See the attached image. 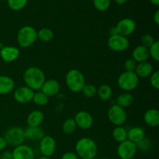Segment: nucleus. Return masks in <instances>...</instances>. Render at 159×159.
<instances>
[{
	"label": "nucleus",
	"instance_id": "nucleus-43",
	"mask_svg": "<svg viewBox=\"0 0 159 159\" xmlns=\"http://www.w3.org/2000/svg\"><path fill=\"white\" fill-rule=\"evenodd\" d=\"M151 2V4H152L153 6H159V0H149Z\"/></svg>",
	"mask_w": 159,
	"mask_h": 159
},
{
	"label": "nucleus",
	"instance_id": "nucleus-32",
	"mask_svg": "<svg viewBox=\"0 0 159 159\" xmlns=\"http://www.w3.org/2000/svg\"><path fill=\"white\" fill-rule=\"evenodd\" d=\"M82 93L83 96H85L86 98L92 99L97 94V88L93 84H85V86L82 89Z\"/></svg>",
	"mask_w": 159,
	"mask_h": 159
},
{
	"label": "nucleus",
	"instance_id": "nucleus-38",
	"mask_svg": "<svg viewBox=\"0 0 159 159\" xmlns=\"http://www.w3.org/2000/svg\"><path fill=\"white\" fill-rule=\"evenodd\" d=\"M61 159H79V158L75 152H68L62 155Z\"/></svg>",
	"mask_w": 159,
	"mask_h": 159
},
{
	"label": "nucleus",
	"instance_id": "nucleus-3",
	"mask_svg": "<svg viewBox=\"0 0 159 159\" xmlns=\"http://www.w3.org/2000/svg\"><path fill=\"white\" fill-rule=\"evenodd\" d=\"M65 83L68 89L75 93L82 92V89L86 84L83 73L75 68L69 70L67 72L65 76Z\"/></svg>",
	"mask_w": 159,
	"mask_h": 159
},
{
	"label": "nucleus",
	"instance_id": "nucleus-45",
	"mask_svg": "<svg viewBox=\"0 0 159 159\" xmlns=\"http://www.w3.org/2000/svg\"><path fill=\"white\" fill-rule=\"evenodd\" d=\"M102 159H110V158H102Z\"/></svg>",
	"mask_w": 159,
	"mask_h": 159
},
{
	"label": "nucleus",
	"instance_id": "nucleus-42",
	"mask_svg": "<svg viewBox=\"0 0 159 159\" xmlns=\"http://www.w3.org/2000/svg\"><path fill=\"white\" fill-rule=\"evenodd\" d=\"M113 1H114V2L116 3V4L119 5V6H121V5L125 4L128 0H113Z\"/></svg>",
	"mask_w": 159,
	"mask_h": 159
},
{
	"label": "nucleus",
	"instance_id": "nucleus-34",
	"mask_svg": "<svg viewBox=\"0 0 159 159\" xmlns=\"http://www.w3.org/2000/svg\"><path fill=\"white\" fill-rule=\"evenodd\" d=\"M137 148L140 149L142 152H148L152 148V141L148 138H143L140 142L136 144Z\"/></svg>",
	"mask_w": 159,
	"mask_h": 159
},
{
	"label": "nucleus",
	"instance_id": "nucleus-23",
	"mask_svg": "<svg viewBox=\"0 0 159 159\" xmlns=\"http://www.w3.org/2000/svg\"><path fill=\"white\" fill-rule=\"evenodd\" d=\"M145 138L144 128L141 127H133L127 130V140L134 144H138Z\"/></svg>",
	"mask_w": 159,
	"mask_h": 159
},
{
	"label": "nucleus",
	"instance_id": "nucleus-26",
	"mask_svg": "<svg viewBox=\"0 0 159 159\" xmlns=\"http://www.w3.org/2000/svg\"><path fill=\"white\" fill-rule=\"evenodd\" d=\"M112 136L115 141L120 143L127 140V130L123 126L115 127L112 132Z\"/></svg>",
	"mask_w": 159,
	"mask_h": 159
},
{
	"label": "nucleus",
	"instance_id": "nucleus-25",
	"mask_svg": "<svg viewBox=\"0 0 159 159\" xmlns=\"http://www.w3.org/2000/svg\"><path fill=\"white\" fill-rule=\"evenodd\" d=\"M98 97L99 99L102 101H108L111 99L112 95H113V89H112L111 86L107 84H102L99 89H97V94Z\"/></svg>",
	"mask_w": 159,
	"mask_h": 159
},
{
	"label": "nucleus",
	"instance_id": "nucleus-29",
	"mask_svg": "<svg viewBox=\"0 0 159 159\" xmlns=\"http://www.w3.org/2000/svg\"><path fill=\"white\" fill-rule=\"evenodd\" d=\"M75 122L74 120V118H68L64 121L62 124V130L65 134H71L74 133L76 130Z\"/></svg>",
	"mask_w": 159,
	"mask_h": 159
},
{
	"label": "nucleus",
	"instance_id": "nucleus-5",
	"mask_svg": "<svg viewBox=\"0 0 159 159\" xmlns=\"http://www.w3.org/2000/svg\"><path fill=\"white\" fill-rule=\"evenodd\" d=\"M117 84L120 89L123 91L130 93L138 86L139 78L134 71H124L118 77Z\"/></svg>",
	"mask_w": 159,
	"mask_h": 159
},
{
	"label": "nucleus",
	"instance_id": "nucleus-16",
	"mask_svg": "<svg viewBox=\"0 0 159 159\" xmlns=\"http://www.w3.org/2000/svg\"><path fill=\"white\" fill-rule=\"evenodd\" d=\"M60 89L61 85L58 81L55 79H48L43 82L40 91L44 93L48 97H52L58 94Z\"/></svg>",
	"mask_w": 159,
	"mask_h": 159
},
{
	"label": "nucleus",
	"instance_id": "nucleus-40",
	"mask_svg": "<svg viewBox=\"0 0 159 159\" xmlns=\"http://www.w3.org/2000/svg\"><path fill=\"white\" fill-rule=\"evenodd\" d=\"M7 142H6L4 137L0 136V152H3L6 149V148L7 147Z\"/></svg>",
	"mask_w": 159,
	"mask_h": 159
},
{
	"label": "nucleus",
	"instance_id": "nucleus-4",
	"mask_svg": "<svg viewBox=\"0 0 159 159\" xmlns=\"http://www.w3.org/2000/svg\"><path fill=\"white\" fill-rule=\"evenodd\" d=\"M17 42L23 48L32 46L37 40V31L32 26L26 25L19 30L17 33Z\"/></svg>",
	"mask_w": 159,
	"mask_h": 159
},
{
	"label": "nucleus",
	"instance_id": "nucleus-6",
	"mask_svg": "<svg viewBox=\"0 0 159 159\" xmlns=\"http://www.w3.org/2000/svg\"><path fill=\"white\" fill-rule=\"evenodd\" d=\"M107 117L113 125L122 126L127 120V113L124 108L115 104L109 108Z\"/></svg>",
	"mask_w": 159,
	"mask_h": 159
},
{
	"label": "nucleus",
	"instance_id": "nucleus-33",
	"mask_svg": "<svg viewBox=\"0 0 159 159\" xmlns=\"http://www.w3.org/2000/svg\"><path fill=\"white\" fill-rule=\"evenodd\" d=\"M149 57H152L155 61H159V41L155 40L153 44L151 45L148 48Z\"/></svg>",
	"mask_w": 159,
	"mask_h": 159
},
{
	"label": "nucleus",
	"instance_id": "nucleus-36",
	"mask_svg": "<svg viewBox=\"0 0 159 159\" xmlns=\"http://www.w3.org/2000/svg\"><path fill=\"white\" fill-rule=\"evenodd\" d=\"M150 84L154 89L158 90L159 89V71H153L150 75Z\"/></svg>",
	"mask_w": 159,
	"mask_h": 159
},
{
	"label": "nucleus",
	"instance_id": "nucleus-39",
	"mask_svg": "<svg viewBox=\"0 0 159 159\" xmlns=\"http://www.w3.org/2000/svg\"><path fill=\"white\" fill-rule=\"evenodd\" d=\"M0 159H12V152L8 151H3L0 155Z\"/></svg>",
	"mask_w": 159,
	"mask_h": 159
},
{
	"label": "nucleus",
	"instance_id": "nucleus-10",
	"mask_svg": "<svg viewBox=\"0 0 159 159\" xmlns=\"http://www.w3.org/2000/svg\"><path fill=\"white\" fill-rule=\"evenodd\" d=\"M136 22L131 18H124L116 23L115 29L117 34L127 37L136 30Z\"/></svg>",
	"mask_w": 159,
	"mask_h": 159
},
{
	"label": "nucleus",
	"instance_id": "nucleus-28",
	"mask_svg": "<svg viewBox=\"0 0 159 159\" xmlns=\"http://www.w3.org/2000/svg\"><path fill=\"white\" fill-rule=\"evenodd\" d=\"M32 101L36 105L43 107V106H46L48 103L49 97H48L44 93H43L40 90V91H37L36 93H34Z\"/></svg>",
	"mask_w": 159,
	"mask_h": 159
},
{
	"label": "nucleus",
	"instance_id": "nucleus-27",
	"mask_svg": "<svg viewBox=\"0 0 159 159\" xmlns=\"http://www.w3.org/2000/svg\"><path fill=\"white\" fill-rule=\"evenodd\" d=\"M54 38V32L50 28L43 27L37 31V39L43 42H49Z\"/></svg>",
	"mask_w": 159,
	"mask_h": 159
},
{
	"label": "nucleus",
	"instance_id": "nucleus-7",
	"mask_svg": "<svg viewBox=\"0 0 159 159\" xmlns=\"http://www.w3.org/2000/svg\"><path fill=\"white\" fill-rule=\"evenodd\" d=\"M7 144L16 147L23 144L25 141L24 130L20 127H12L6 130L4 135Z\"/></svg>",
	"mask_w": 159,
	"mask_h": 159
},
{
	"label": "nucleus",
	"instance_id": "nucleus-12",
	"mask_svg": "<svg viewBox=\"0 0 159 159\" xmlns=\"http://www.w3.org/2000/svg\"><path fill=\"white\" fill-rule=\"evenodd\" d=\"M76 126L82 130H89L93 125V117L91 113L85 110H80L77 112L74 117Z\"/></svg>",
	"mask_w": 159,
	"mask_h": 159
},
{
	"label": "nucleus",
	"instance_id": "nucleus-37",
	"mask_svg": "<svg viewBox=\"0 0 159 159\" xmlns=\"http://www.w3.org/2000/svg\"><path fill=\"white\" fill-rule=\"evenodd\" d=\"M137 62L132 58H128L124 61V68L126 71H134L137 66Z\"/></svg>",
	"mask_w": 159,
	"mask_h": 159
},
{
	"label": "nucleus",
	"instance_id": "nucleus-31",
	"mask_svg": "<svg viewBox=\"0 0 159 159\" xmlns=\"http://www.w3.org/2000/svg\"><path fill=\"white\" fill-rule=\"evenodd\" d=\"M93 6L99 12L108 10L111 5V0H93Z\"/></svg>",
	"mask_w": 159,
	"mask_h": 159
},
{
	"label": "nucleus",
	"instance_id": "nucleus-18",
	"mask_svg": "<svg viewBox=\"0 0 159 159\" xmlns=\"http://www.w3.org/2000/svg\"><path fill=\"white\" fill-rule=\"evenodd\" d=\"M144 121L149 127H158L159 125V111L158 109L151 108L146 110L144 114Z\"/></svg>",
	"mask_w": 159,
	"mask_h": 159
},
{
	"label": "nucleus",
	"instance_id": "nucleus-19",
	"mask_svg": "<svg viewBox=\"0 0 159 159\" xmlns=\"http://www.w3.org/2000/svg\"><path fill=\"white\" fill-rule=\"evenodd\" d=\"M44 136V132L40 127H27L24 130L25 140L40 141Z\"/></svg>",
	"mask_w": 159,
	"mask_h": 159
},
{
	"label": "nucleus",
	"instance_id": "nucleus-1",
	"mask_svg": "<svg viewBox=\"0 0 159 159\" xmlns=\"http://www.w3.org/2000/svg\"><path fill=\"white\" fill-rule=\"evenodd\" d=\"M75 154L81 159H94L98 153L96 141L90 138L84 137L77 141L75 145Z\"/></svg>",
	"mask_w": 159,
	"mask_h": 159
},
{
	"label": "nucleus",
	"instance_id": "nucleus-13",
	"mask_svg": "<svg viewBox=\"0 0 159 159\" xmlns=\"http://www.w3.org/2000/svg\"><path fill=\"white\" fill-rule=\"evenodd\" d=\"M35 92L27 86H20L14 91L13 98L18 103L26 104L31 102Z\"/></svg>",
	"mask_w": 159,
	"mask_h": 159
},
{
	"label": "nucleus",
	"instance_id": "nucleus-22",
	"mask_svg": "<svg viewBox=\"0 0 159 159\" xmlns=\"http://www.w3.org/2000/svg\"><path fill=\"white\" fill-rule=\"evenodd\" d=\"M15 87V82L11 77L0 75V95H8L12 93Z\"/></svg>",
	"mask_w": 159,
	"mask_h": 159
},
{
	"label": "nucleus",
	"instance_id": "nucleus-14",
	"mask_svg": "<svg viewBox=\"0 0 159 159\" xmlns=\"http://www.w3.org/2000/svg\"><path fill=\"white\" fill-rule=\"evenodd\" d=\"M12 159H35L34 150L26 144H20L12 152Z\"/></svg>",
	"mask_w": 159,
	"mask_h": 159
},
{
	"label": "nucleus",
	"instance_id": "nucleus-30",
	"mask_svg": "<svg viewBox=\"0 0 159 159\" xmlns=\"http://www.w3.org/2000/svg\"><path fill=\"white\" fill-rule=\"evenodd\" d=\"M7 5L13 11H20L26 7L28 0H6Z\"/></svg>",
	"mask_w": 159,
	"mask_h": 159
},
{
	"label": "nucleus",
	"instance_id": "nucleus-21",
	"mask_svg": "<svg viewBox=\"0 0 159 159\" xmlns=\"http://www.w3.org/2000/svg\"><path fill=\"white\" fill-rule=\"evenodd\" d=\"M153 66H152V64L150 62L144 61L137 64L134 72L139 79L140 78L145 79V78L150 77V75L153 73Z\"/></svg>",
	"mask_w": 159,
	"mask_h": 159
},
{
	"label": "nucleus",
	"instance_id": "nucleus-44",
	"mask_svg": "<svg viewBox=\"0 0 159 159\" xmlns=\"http://www.w3.org/2000/svg\"><path fill=\"white\" fill-rule=\"evenodd\" d=\"M37 159H51V158H48V157H45V156H42L38 158Z\"/></svg>",
	"mask_w": 159,
	"mask_h": 159
},
{
	"label": "nucleus",
	"instance_id": "nucleus-17",
	"mask_svg": "<svg viewBox=\"0 0 159 159\" xmlns=\"http://www.w3.org/2000/svg\"><path fill=\"white\" fill-rule=\"evenodd\" d=\"M131 58L134 60L137 63L147 61L149 58L148 48L141 45H138L132 51Z\"/></svg>",
	"mask_w": 159,
	"mask_h": 159
},
{
	"label": "nucleus",
	"instance_id": "nucleus-24",
	"mask_svg": "<svg viewBox=\"0 0 159 159\" xmlns=\"http://www.w3.org/2000/svg\"><path fill=\"white\" fill-rule=\"evenodd\" d=\"M134 99L133 95L130 93L124 92L120 94L116 98V105L120 106L122 108H127L133 104Z\"/></svg>",
	"mask_w": 159,
	"mask_h": 159
},
{
	"label": "nucleus",
	"instance_id": "nucleus-8",
	"mask_svg": "<svg viewBox=\"0 0 159 159\" xmlns=\"http://www.w3.org/2000/svg\"><path fill=\"white\" fill-rule=\"evenodd\" d=\"M107 45L111 51L115 52H123L128 49L130 41L127 37L116 34L110 36L107 40Z\"/></svg>",
	"mask_w": 159,
	"mask_h": 159
},
{
	"label": "nucleus",
	"instance_id": "nucleus-9",
	"mask_svg": "<svg viewBox=\"0 0 159 159\" xmlns=\"http://www.w3.org/2000/svg\"><path fill=\"white\" fill-rule=\"evenodd\" d=\"M137 152H138V148H137L136 144L131 142L129 140H126L120 143L116 149L118 157L120 159L134 158Z\"/></svg>",
	"mask_w": 159,
	"mask_h": 159
},
{
	"label": "nucleus",
	"instance_id": "nucleus-2",
	"mask_svg": "<svg viewBox=\"0 0 159 159\" xmlns=\"http://www.w3.org/2000/svg\"><path fill=\"white\" fill-rule=\"evenodd\" d=\"M23 78L26 86L34 91H40L46 80L44 72L40 68L35 66L26 68L23 73Z\"/></svg>",
	"mask_w": 159,
	"mask_h": 159
},
{
	"label": "nucleus",
	"instance_id": "nucleus-11",
	"mask_svg": "<svg viewBox=\"0 0 159 159\" xmlns=\"http://www.w3.org/2000/svg\"><path fill=\"white\" fill-rule=\"evenodd\" d=\"M56 148H57V143L53 137L44 135L40 141L39 148L43 156L51 158L55 152Z\"/></svg>",
	"mask_w": 159,
	"mask_h": 159
},
{
	"label": "nucleus",
	"instance_id": "nucleus-15",
	"mask_svg": "<svg viewBox=\"0 0 159 159\" xmlns=\"http://www.w3.org/2000/svg\"><path fill=\"white\" fill-rule=\"evenodd\" d=\"M20 55V50L13 46H3L0 48V57L3 61L11 63L19 58Z\"/></svg>",
	"mask_w": 159,
	"mask_h": 159
},
{
	"label": "nucleus",
	"instance_id": "nucleus-41",
	"mask_svg": "<svg viewBox=\"0 0 159 159\" xmlns=\"http://www.w3.org/2000/svg\"><path fill=\"white\" fill-rule=\"evenodd\" d=\"M153 20L156 25H159V10L155 11V14L153 16Z\"/></svg>",
	"mask_w": 159,
	"mask_h": 159
},
{
	"label": "nucleus",
	"instance_id": "nucleus-35",
	"mask_svg": "<svg viewBox=\"0 0 159 159\" xmlns=\"http://www.w3.org/2000/svg\"><path fill=\"white\" fill-rule=\"evenodd\" d=\"M155 41V38H154L153 36L150 34H144V35L141 37V43H142V45L148 48L151 45L153 44V43Z\"/></svg>",
	"mask_w": 159,
	"mask_h": 159
},
{
	"label": "nucleus",
	"instance_id": "nucleus-20",
	"mask_svg": "<svg viewBox=\"0 0 159 159\" xmlns=\"http://www.w3.org/2000/svg\"><path fill=\"white\" fill-rule=\"evenodd\" d=\"M44 120V115L40 110H33L28 114L26 118V124L28 127H40Z\"/></svg>",
	"mask_w": 159,
	"mask_h": 159
}]
</instances>
